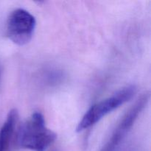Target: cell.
Masks as SVG:
<instances>
[{
  "instance_id": "7a4b0ae2",
  "label": "cell",
  "mask_w": 151,
  "mask_h": 151,
  "mask_svg": "<svg viewBox=\"0 0 151 151\" xmlns=\"http://www.w3.org/2000/svg\"><path fill=\"white\" fill-rule=\"evenodd\" d=\"M137 92L135 86H128L116 91L111 97L91 106L83 116L76 128L77 132H82L95 125L105 116L129 101Z\"/></svg>"
},
{
  "instance_id": "5b68a950",
  "label": "cell",
  "mask_w": 151,
  "mask_h": 151,
  "mask_svg": "<svg viewBox=\"0 0 151 151\" xmlns=\"http://www.w3.org/2000/svg\"><path fill=\"white\" fill-rule=\"evenodd\" d=\"M0 78H1V69H0Z\"/></svg>"
},
{
  "instance_id": "3957f363",
  "label": "cell",
  "mask_w": 151,
  "mask_h": 151,
  "mask_svg": "<svg viewBox=\"0 0 151 151\" xmlns=\"http://www.w3.org/2000/svg\"><path fill=\"white\" fill-rule=\"evenodd\" d=\"M36 26L35 17L24 9H16L9 16L6 24V35L14 44L23 46L33 36Z\"/></svg>"
},
{
  "instance_id": "277c9868",
  "label": "cell",
  "mask_w": 151,
  "mask_h": 151,
  "mask_svg": "<svg viewBox=\"0 0 151 151\" xmlns=\"http://www.w3.org/2000/svg\"><path fill=\"white\" fill-rule=\"evenodd\" d=\"M18 120V112L16 109L9 111L5 122L0 129V151H7L9 145Z\"/></svg>"
},
{
  "instance_id": "6da1fadb",
  "label": "cell",
  "mask_w": 151,
  "mask_h": 151,
  "mask_svg": "<svg viewBox=\"0 0 151 151\" xmlns=\"http://www.w3.org/2000/svg\"><path fill=\"white\" fill-rule=\"evenodd\" d=\"M57 138L55 133L46 126L44 117L35 112L22 125L18 134V144L32 151H45Z\"/></svg>"
}]
</instances>
